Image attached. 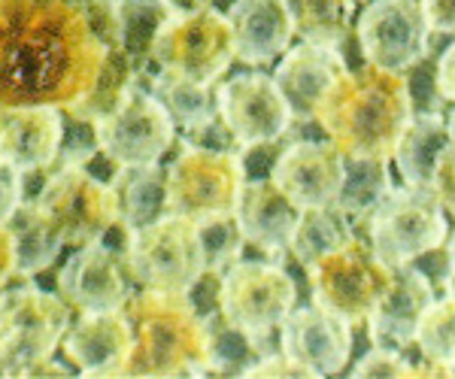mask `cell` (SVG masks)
Instances as JSON below:
<instances>
[{"label": "cell", "instance_id": "6da1fadb", "mask_svg": "<svg viewBox=\"0 0 455 379\" xmlns=\"http://www.w3.org/2000/svg\"><path fill=\"white\" fill-rule=\"evenodd\" d=\"M107 52L85 0H0V107H73Z\"/></svg>", "mask_w": 455, "mask_h": 379}, {"label": "cell", "instance_id": "7a4b0ae2", "mask_svg": "<svg viewBox=\"0 0 455 379\" xmlns=\"http://www.w3.org/2000/svg\"><path fill=\"white\" fill-rule=\"evenodd\" d=\"M416 115L407 73L364 61L322 94L315 122L347 158H392L401 130Z\"/></svg>", "mask_w": 455, "mask_h": 379}, {"label": "cell", "instance_id": "3957f363", "mask_svg": "<svg viewBox=\"0 0 455 379\" xmlns=\"http://www.w3.org/2000/svg\"><path fill=\"white\" fill-rule=\"evenodd\" d=\"M124 312L137 337L128 376H212L207 319L188 295L137 288Z\"/></svg>", "mask_w": 455, "mask_h": 379}, {"label": "cell", "instance_id": "277c9868", "mask_svg": "<svg viewBox=\"0 0 455 379\" xmlns=\"http://www.w3.org/2000/svg\"><path fill=\"white\" fill-rule=\"evenodd\" d=\"M124 265L137 288L188 295L207 273L197 222L188 216L167 213L146 228L128 231Z\"/></svg>", "mask_w": 455, "mask_h": 379}, {"label": "cell", "instance_id": "5b68a950", "mask_svg": "<svg viewBox=\"0 0 455 379\" xmlns=\"http://www.w3.org/2000/svg\"><path fill=\"white\" fill-rule=\"evenodd\" d=\"M237 49L228 16L210 4H197L164 21L152 43L149 64L171 76L212 85L231 67Z\"/></svg>", "mask_w": 455, "mask_h": 379}, {"label": "cell", "instance_id": "8992f818", "mask_svg": "<svg viewBox=\"0 0 455 379\" xmlns=\"http://www.w3.org/2000/svg\"><path fill=\"white\" fill-rule=\"evenodd\" d=\"M307 280L313 304L340 312L352 325H364L392 286V267L373 252L371 240L352 234L337 249L322 255L307 271Z\"/></svg>", "mask_w": 455, "mask_h": 379}, {"label": "cell", "instance_id": "52a82bcc", "mask_svg": "<svg viewBox=\"0 0 455 379\" xmlns=\"http://www.w3.org/2000/svg\"><path fill=\"white\" fill-rule=\"evenodd\" d=\"M446 237V209L431 188H392L368 218V240L388 267L413 265L422 255L443 246Z\"/></svg>", "mask_w": 455, "mask_h": 379}, {"label": "cell", "instance_id": "ba28073f", "mask_svg": "<svg viewBox=\"0 0 455 379\" xmlns=\"http://www.w3.org/2000/svg\"><path fill=\"white\" fill-rule=\"evenodd\" d=\"M34 201L68 246L98 243L122 222L113 182L94 177L83 164H61Z\"/></svg>", "mask_w": 455, "mask_h": 379}, {"label": "cell", "instance_id": "9c48e42d", "mask_svg": "<svg viewBox=\"0 0 455 379\" xmlns=\"http://www.w3.org/2000/svg\"><path fill=\"white\" fill-rule=\"evenodd\" d=\"M246 179L240 152L186 143L180 155L167 164V213L188 218L231 213Z\"/></svg>", "mask_w": 455, "mask_h": 379}, {"label": "cell", "instance_id": "30bf717a", "mask_svg": "<svg viewBox=\"0 0 455 379\" xmlns=\"http://www.w3.org/2000/svg\"><path fill=\"white\" fill-rule=\"evenodd\" d=\"M70 310L61 295L36 286L0 291V352L16 367V376L61 349L73 322Z\"/></svg>", "mask_w": 455, "mask_h": 379}, {"label": "cell", "instance_id": "8fae6325", "mask_svg": "<svg viewBox=\"0 0 455 379\" xmlns=\"http://www.w3.org/2000/svg\"><path fill=\"white\" fill-rule=\"evenodd\" d=\"M295 301V280L274 261H234L219 282V312L259 340L280 331Z\"/></svg>", "mask_w": 455, "mask_h": 379}, {"label": "cell", "instance_id": "7c38bea8", "mask_svg": "<svg viewBox=\"0 0 455 379\" xmlns=\"http://www.w3.org/2000/svg\"><path fill=\"white\" fill-rule=\"evenodd\" d=\"M176 140V125L164 104L140 83L122 104L98 122L100 152L119 167L158 164Z\"/></svg>", "mask_w": 455, "mask_h": 379}, {"label": "cell", "instance_id": "4fadbf2b", "mask_svg": "<svg viewBox=\"0 0 455 379\" xmlns=\"http://www.w3.org/2000/svg\"><path fill=\"white\" fill-rule=\"evenodd\" d=\"M362 58L377 67L407 73L428 58L431 25L419 0H373L355 25Z\"/></svg>", "mask_w": 455, "mask_h": 379}, {"label": "cell", "instance_id": "5bb4252c", "mask_svg": "<svg viewBox=\"0 0 455 379\" xmlns=\"http://www.w3.org/2000/svg\"><path fill=\"white\" fill-rule=\"evenodd\" d=\"M219 115L234 134L240 149L274 146L289 134L291 107L283 98L280 85L267 73H240L216 89Z\"/></svg>", "mask_w": 455, "mask_h": 379}, {"label": "cell", "instance_id": "9a60e30c", "mask_svg": "<svg viewBox=\"0 0 455 379\" xmlns=\"http://www.w3.org/2000/svg\"><path fill=\"white\" fill-rule=\"evenodd\" d=\"M134 280L124 265V252L107 246V240L76 246L58 273V295L76 312L124 310Z\"/></svg>", "mask_w": 455, "mask_h": 379}, {"label": "cell", "instance_id": "2e32d148", "mask_svg": "<svg viewBox=\"0 0 455 379\" xmlns=\"http://www.w3.org/2000/svg\"><path fill=\"white\" fill-rule=\"evenodd\" d=\"M137 337L124 310L79 312L64 334V361L76 376H128Z\"/></svg>", "mask_w": 455, "mask_h": 379}, {"label": "cell", "instance_id": "e0dca14e", "mask_svg": "<svg viewBox=\"0 0 455 379\" xmlns=\"http://www.w3.org/2000/svg\"><path fill=\"white\" fill-rule=\"evenodd\" d=\"M347 177V155L331 140H298L276 152L270 179L298 209L331 207Z\"/></svg>", "mask_w": 455, "mask_h": 379}, {"label": "cell", "instance_id": "ac0fdd59", "mask_svg": "<svg viewBox=\"0 0 455 379\" xmlns=\"http://www.w3.org/2000/svg\"><path fill=\"white\" fill-rule=\"evenodd\" d=\"M352 325L340 312L328 307L291 310L280 328V349L298 361L313 379L334 376L347 367L352 352Z\"/></svg>", "mask_w": 455, "mask_h": 379}, {"label": "cell", "instance_id": "d6986e66", "mask_svg": "<svg viewBox=\"0 0 455 379\" xmlns=\"http://www.w3.org/2000/svg\"><path fill=\"white\" fill-rule=\"evenodd\" d=\"M349 70L347 58L334 46L304 43L285 49V58L276 64L274 79L280 85L283 98L289 100L295 122H315L319 100L343 73Z\"/></svg>", "mask_w": 455, "mask_h": 379}, {"label": "cell", "instance_id": "ffe728a7", "mask_svg": "<svg viewBox=\"0 0 455 379\" xmlns=\"http://www.w3.org/2000/svg\"><path fill=\"white\" fill-rule=\"evenodd\" d=\"M64 143V113L58 107H12L0 125V162L40 173L52 167Z\"/></svg>", "mask_w": 455, "mask_h": 379}, {"label": "cell", "instance_id": "44dd1931", "mask_svg": "<svg viewBox=\"0 0 455 379\" xmlns=\"http://www.w3.org/2000/svg\"><path fill=\"white\" fill-rule=\"evenodd\" d=\"M435 301V282L416 265L392 267V286L368 316V331L373 343L407 349L413 346L422 312Z\"/></svg>", "mask_w": 455, "mask_h": 379}, {"label": "cell", "instance_id": "7402d4cb", "mask_svg": "<svg viewBox=\"0 0 455 379\" xmlns=\"http://www.w3.org/2000/svg\"><path fill=\"white\" fill-rule=\"evenodd\" d=\"M234 216L240 222L246 243L267 255L289 252L291 231L298 225L300 209L280 192L274 179H246L243 192L237 198Z\"/></svg>", "mask_w": 455, "mask_h": 379}, {"label": "cell", "instance_id": "603a6c76", "mask_svg": "<svg viewBox=\"0 0 455 379\" xmlns=\"http://www.w3.org/2000/svg\"><path fill=\"white\" fill-rule=\"evenodd\" d=\"M225 16L234 28L237 61L249 67H261L285 55L295 40L291 16L283 0H234Z\"/></svg>", "mask_w": 455, "mask_h": 379}, {"label": "cell", "instance_id": "cb8c5ba5", "mask_svg": "<svg viewBox=\"0 0 455 379\" xmlns=\"http://www.w3.org/2000/svg\"><path fill=\"white\" fill-rule=\"evenodd\" d=\"M450 143V128L440 113H416L410 125L401 130L398 143L392 149L395 170L401 173L403 186L431 188L437 155Z\"/></svg>", "mask_w": 455, "mask_h": 379}, {"label": "cell", "instance_id": "d4e9b609", "mask_svg": "<svg viewBox=\"0 0 455 379\" xmlns=\"http://www.w3.org/2000/svg\"><path fill=\"white\" fill-rule=\"evenodd\" d=\"M137 83H140L143 89H149L161 104H164L176 130H182V134L192 128L207 125V122H212L219 115L212 85L171 76V73H164V70H156L152 64H146L140 70V79H137Z\"/></svg>", "mask_w": 455, "mask_h": 379}, {"label": "cell", "instance_id": "484cf974", "mask_svg": "<svg viewBox=\"0 0 455 379\" xmlns=\"http://www.w3.org/2000/svg\"><path fill=\"white\" fill-rule=\"evenodd\" d=\"M113 188L119 194V218L128 231L146 228L167 216V167H161V162L119 167Z\"/></svg>", "mask_w": 455, "mask_h": 379}, {"label": "cell", "instance_id": "4316f807", "mask_svg": "<svg viewBox=\"0 0 455 379\" xmlns=\"http://www.w3.org/2000/svg\"><path fill=\"white\" fill-rule=\"evenodd\" d=\"M6 225H10L12 240H16V261L21 276L43 273L68 246L55 225L49 222V216L36 207V201H21V207Z\"/></svg>", "mask_w": 455, "mask_h": 379}, {"label": "cell", "instance_id": "83f0119b", "mask_svg": "<svg viewBox=\"0 0 455 379\" xmlns=\"http://www.w3.org/2000/svg\"><path fill=\"white\" fill-rule=\"evenodd\" d=\"M140 70H143L140 64L124 52L122 46L109 49L104 67L98 73V83L92 85V91H88L83 100H76L73 107L61 109V113H70V115H76V119H85V122H94V125H98L107 113H113V109L122 104L124 94L134 89L137 79H140Z\"/></svg>", "mask_w": 455, "mask_h": 379}, {"label": "cell", "instance_id": "f1b7e54d", "mask_svg": "<svg viewBox=\"0 0 455 379\" xmlns=\"http://www.w3.org/2000/svg\"><path fill=\"white\" fill-rule=\"evenodd\" d=\"M295 36L304 43L340 49L352 34V0H283Z\"/></svg>", "mask_w": 455, "mask_h": 379}, {"label": "cell", "instance_id": "f546056e", "mask_svg": "<svg viewBox=\"0 0 455 379\" xmlns=\"http://www.w3.org/2000/svg\"><path fill=\"white\" fill-rule=\"evenodd\" d=\"M352 237L349 228V216H343L340 209L334 207H313V209H300L298 225L291 231L289 240V255L298 261L300 267H310L322 255H328L331 249L343 243V240Z\"/></svg>", "mask_w": 455, "mask_h": 379}, {"label": "cell", "instance_id": "4dcf8cb0", "mask_svg": "<svg viewBox=\"0 0 455 379\" xmlns=\"http://www.w3.org/2000/svg\"><path fill=\"white\" fill-rule=\"evenodd\" d=\"M388 192H392L388 158H347V177L334 207L343 216L368 222Z\"/></svg>", "mask_w": 455, "mask_h": 379}, {"label": "cell", "instance_id": "1f68e13d", "mask_svg": "<svg viewBox=\"0 0 455 379\" xmlns=\"http://www.w3.org/2000/svg\"><path fill=\"white\" fill-rule=\"evenodd\" d=\"M207 319L210 331V367L212 376H246V370L267 352V340H259L252 334L234 328L219 310H212Z\"/></svg>", "mask_w": 455, "mask_h": 379}, {"label": "cell", "instance_id": "d6a6232c", "mask_svg": "<svg viewBox=\"0 0 455 379\" xmlns=\"http://www.w3.org/2000/svg\"><path fill=\"white\" fill-rule=\"evenodd\" d=\"M186 6L180 0H119L122 16V49L134 58L140 67L149 64L152 43L167 19H173Z\"/></svg>", "mask_w": 455, "mask_h": 379}, {"label": "cell", "instance_id": "836d02e7", "mask_svg": "<svg viewBox=\"0 0 455 379\" xmlns=\"http://www.w3.org/2000/svg\"><path fill=\"white\" fill-rule=\"evenodd\" d=\"M416 349L431 367H440L446 376L455 367V295L435 297L422 312L419 328L413 337Z\"/></svg>", "mask_w": 455, "mask_h": 379}, {"label": "cell", "instance_id": "e575fe53", "mask_svg": "<svg viewBox=\"0 0 455 379\" xmlns=\"http://www.w3.org/2000/svg\"><path fill=\"white\" fill-rule=\"evenodd\" d=\"M197 222V234H201V246L204 255H207V271L212 273H225L234 261H240V252H243V231H240L237 216L231 213H212L204 218H195Z\"/></svg>", "mask_w": 455, "mask_h": 379}, {"label": "cell", "instance_id": "d590c367", "mask_svg": "<svg viewBox=\"0 0 455 379\" xmlns=\"http://www.w3.org/2000/svg\"><path fill=\"white\" fill-rule=\"evenodd\" d=\"M349 376L368 379V376H446V374L440 367H431V364L416 367L413 361H407V355H403L401 349L377 343L358 359V364L352 367Z\"/></svg>", "mask_w": 455, "mask_h": 379}, {"label": "cell", "instance_id": "8d00e7d4", "mask_svg": "<svg viewBox=\"0 0 455 379\" xmlns=\"http://www.w3.org/2000/svg\"><path fill=\"white\" fill-rule=\"evenodd\" d=\"M88 19H92L94 31L104 40L107 49L122 46V16H119V0H85Z\"/></svg>", "mask_w": 455, "mask_h": 379}, {"label": "cell", "instance_id": "74e56055", "mask_svg": "<svg viewBox=\"0 0 455 379\" xmlns=\"http://www.w3.org/2000/svg\"><path fill=\"white\" fill-rule=\"evenodd\" d=\"M431 192L443 203L446 216L455 218V140L446 143V149L437 155L435 173H431Z\"/></svg>", "mask_w": 455, "mask_h": 379}, {"label": "cell", "instance_id": "f35d334b", "mask_svg": "<svg viewBox=\"0 0 455 379\" xmlns=\"http://www.w3.org/2000/svg\"><path fill=\"white\" fill-rule=\"evenodd\" d=\"M25 201V173L0 162V222H10Z\"/></svg>", "mask_w": 455, "mask_h": 379}, {"label": "cell", "instance_id": "ab89813d", "mask_svg": "<svg viewBox=\"0 0 455 379\" xmlns=\"http://www.w3.org/2000/svg\"><path fill=\"white\" fill-rule=\"evenodd\" d=\"M246 376H291V379H298V376H310V374H307L298 361H291L283 349H276V352L267 349V352L246 370Z\"/></svg>", "mask_w": 455, "mask_h": 379}, {"label": "cell", "instance_id": "60d3db41", "mask_svg": "<svg viewBox=\"0 0 455 379\" xmlns=\"http://www.w3.org/2000/svg\"><path fill=\"white\" fill-rule=\"evenodd\" d=\"M435 79H437V91L446 104H455V36L446 43V49L437 55V67H435Z\"/></svg>", "mask_w": 455, "mask_h": 379}, {"label": "cell", "instance_id": "b9f144b4", "mask_svg": "<svg viewBox=\"0 0 455 379\" xmlns=\"http://www.w3.org/2000/svg\"><path fill=\"white\" fill-rule=\"evenodd\" d=\"M431 31L455 36V0H419Z\"/></svg>", "mask_w": 455, "mask_h": 379}, {"label": "cell", "instance_id": "7bdbcfd3", "mask_svg": "<svg viewBox=\"0 0 455 379\" xmlns=\"http://www.w3.org/2000/svg\"><path fill=\"white\" fill-rule=\"evenodd\" d=\"M19 273V261H16V240L6 222H0V291L10 286V280Z\"/></svg>", "mask_w": 455, "mask_h": 379}, {"label": "cell", "instance_id": "ee69618b", "mask_svg": "<svg viewBox=\"0 0 455 379\" xmlns=\"http://www.w3.org/2000/svg\"><path fill=\"white\" fill-rule=\"evenodd\" d=\"M446 261H450V276L455 282V231L450 237H446Z\"/></svg>", "mask_w": 455, "mask_h": 379}, {"label": "cell", "instance_id": "f6af8a7d", "mask_svg": "<svg viewBox=\"0 0 455 379\" xmlns=\"http://www.w3.org/2000/svg\"><path fill=\"white\" fill-rule=\"evenodd\" d=\"M446 128H450V140H455V109L450 113V119H446Z\"/></svg>", "mask_w": 455, "mask_h": 379}, {"label": "cell", "instance_id": "bcb514c9", "mask_svg": "<svg viewBox=\"0 0 455 379\" xmlns=\"http://www.w3.org/2000/svg\"><path fill=\"white\" fill-rule=\"evenodd\" d=\"M373 4V0H352V6H362V10H364V6H371Z\"/></svg>", "mask_w": 455, "mask_h": 379}, {"label": "cell", "instance_id": "7dc6e473", "mask_svg": "<svg viewBox=\"0 0 455 379\" xmlns=\"http://www.w3.org/2000/svg\"><path fill=\"white\" fill-rule=\"evenodd\" d=\"M4 113H6V107H0V125H4Z\"/></svg>", "mask_w": 455, "mask_h": 379}, {"label": "cell", "instance_id": "c3c4849f", "mask_svg": "<svg viewBox=\"0 0 455 379\" xmlns=\"http://www.w3.org/2000/svg\"><path fill=\"white\" fill-rule=\"evenodd\" d=\"M450 376H455V367H452V370H450Z\"/></svg>", "mask_w": 455, "mask_h": 379}, {"label": "cell", "instance_id": "681fc988", "mask_svg": "<svg viewBox=\"0 0 455 379\" xmlns=\"http://www.w3.org/2000/svg\"><path fill=\"white\" fill-rule=\"evenodd\" d=\"M201 4H207V0H201Z\"/></svg>", "mask_w": 455, "mask_h": 379}]
</instances>
